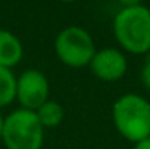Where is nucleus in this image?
Here are the masks:
<instances>
[{
  "instance_id": "nucleus-1",
  "label": "nucleus",
  "mask_w": 150,
  "mask_h": 149,
  "mask_svg": "<svg viewBox=\"0 0 150 149\" xmlns=\"http://www.w3.org/2000/svg\"><path fill=\"white\" fill-rule=\"evenodd\" d=\"M112 119L117 132L131 143L150 136V103L141 95H121L112 106Z\"/></svg>"
},
{
  "instance_id": "nucleus-2",
  "label": "nucleus",
  "mask_w": 150,
  "mask_h": 149,
  "mask_svg": "<svg viewBox=\"0 0 150 149\" xmlns=\"http://www.w3.org/2000/svg\"><path fill=\"white\" fill-rule=\"evenodd\" d=\"M113 35L125 51L147 55L150 51V8L144 5L121 8L113 18Z\"/></svg>"
},
{
  "instance_id": "nucleus-3",
  "label": "nucleus",
  "mask_w": 150,
  "mask_h": 149,
  "mask_svg": "<svg viewBox=\"0 0 150 149\" xmlns=\"http://www.w3.org/2000/svg\"><path fill=\"white\" fill-rule=\"evenodd\" d=\"M45 128L35 111L15 109L3 117L2 143L6 149H42Z\"/></svg>"
},
{
  "instance_id": "nucleus-4",
  "label": "nucleus",
  "mask_w": 150,
  "mask_h": 149,
  "mask_svg": "<svg viewBox=\"0 0 150 149\" xmlns=\"http://www.w3.org/2000/svg\"><path fill=\"white\" fill-rule=\"evenodd\" d=\"M54 53L62 64L74 69H80V67L90 66L96 53L94 40L91 34L81 26L64 27L56 35Z\"/></svg>"
},
{
  "instance_id": "nucleus-5",
  "label": "nucleus",
  "mask_w": 150,
  "mask_h": 149,
  "mask_svg": "<svg viewBox=\"0 0 150 149\" xmlns=\"http://www.w3.org/2000/svg\"><path fill=\"white\" fill-rule=\"evenodd\" d=\"M16 99L23 109L37 111L50 99V82L43 72L27 69L16 79Z\"/></svg>"
},
{
  "instance_id": "nucleus-6",
  "label": "nucleus",
  "mask_w": 150,
  "mask_h": 149,
  "mask_svg": "<svg viewBox=\"0 0 150 149\" xmlns=\"http://www.w3.org/2000/svg\"><path fill=\"white\" fill-rule=\"evenodd\" d=\"M91 72L102 82H117L128 71V59L118 48L96 50L90 63Z\"/></svg>"
},
{
  "instance_id": "nucleus-7",
  "label": "nucleus",
  "mask_w": 150,
  "mask_h": 149,
  "mask_svg": "<svg viewBox=\"0 0 150 149\" xmlns=\"http://www.w3.org/2000/svg\"><path fill=\"white\" fill-rule=\"evenodd\" d=\"M24 56V47L11 31L0 29V66L13 69Z\"/></svg>"
},
{
  "instance_id": "nucleus-8",
  "label": "nucleus",
  "mask_w": 150,
  "mask_h": 149,
  "mask_svg": "<svg viewBox=\"0 0 150 149\" xmlns=\"http://www.w3.org/2000/svg\"><path fill=\"white\" fill-rule=\"evenodd\" d=\"M35 114H37L40 123L43 125V128H54V127L61 125L64 119V108L61 103L54 101V99H48L35 111Z\"/></svg>"
},
{
  "instance_id": "nucleus-9",
  "label": "nucleus",
  "mask_w": 150,
  "mask_h": 149,
  "mask_svg": "<svg viewBox=\"0 0 150 149\" xmlns=\"http://www.w3.org/2000/svg\"><path fill=\"white\" fill-rule=\"evenodd\" d=\"M16 79L11 69L0 66V108H6L16 99Z\"/></svg>"
},
{
  "instance_id": "nucleus-10",
  "label": "nucleus",
  "mask_w": 150,
  "mask_h": 149,
  "mask_svg": "<svg viewBox=\"0 0 150 149\" xmlns=\"http://www.w3.org/2000/svg\"><path fill=\"white\" fill-rule=\"evenodd\" d=\"M141 80L144 83V87L150 90V51L144 58V64H142V69H141Z\"/></svg>"
},
{
  "instance_id": "nucleus-11",
  "label": "nucleus",
  "mask_w": 150,
  "mask_h": 149,
  "mask_svg": "<svg viewBox=\"0 0 150 149\" xmlns=\"http://www.w3.org/2000/svg\"><path fill=\"white\" fill-rule=\"evenodd\" d=\"M144 0H118V3L121 5V8H131V6H139L142 5Z\"/></svg>"
},
{
  "instance_id": "nucleus-12",
  "label": "nucleus",
  "mask_w": 150,
  "mask_h": 149,
  "mask_svg": "<svg viewBox=\"0 0 150 149\" xmlns=\"http://www.w3.org/2000/svg\"><path fill=\"white\" fill-rule=\"evenodd\" d=\"M133 149H150V136L142 140V141H139V143H136Z\"/></svg>"
},
{
  "instance_id": "nucleus-13",
  "label": "nucleus",
  "mask_w": 150,
  "mask_h": 149,
  "mask_svg": "<svg viewBox=\"0 0 150 149\" xmlns=\"http://www.w3.org/2000/svg\"><path fill=\"white\" fill-rule=\"evenodd\" d=\"M2 127H3V115L0 114V141H2Z\"/></svg>"
},
{
  "instance_id": "nucleus-14",
  "label": "nucleus",
  "mask_w": 150,
  "mask_h": 149,
  "mask_svg": "<svg viewBox=\"0 0 150 149\" xmlns=\"http://www.w3.org/2000/svg\"><path fill=\"white\" fill-rule=\"evenodd\" d=\"M58 2H62V3H70V2H75V0H58Z\"/></svg>"
}]
</instances>
